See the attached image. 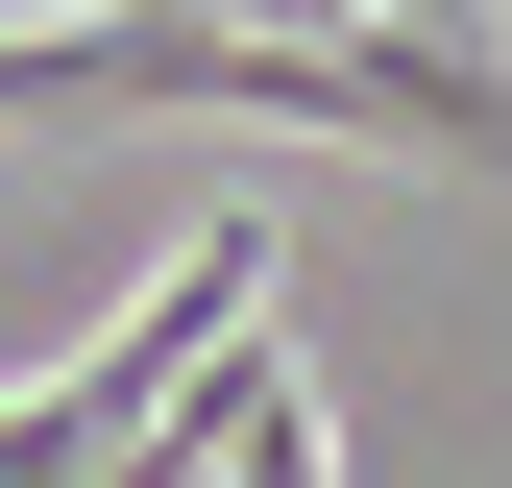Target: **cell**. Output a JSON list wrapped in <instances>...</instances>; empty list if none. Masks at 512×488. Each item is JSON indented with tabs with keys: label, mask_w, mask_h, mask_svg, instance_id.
I'll use <instances>...</instances> for the list:
<instances>
[{
	"label": "cell",
	"mask_w": 512,
	"mask_h": 488,
	"mask_svg": "<svg viewBox=\"0 0 512 488\" xmlns=\"http://www.w3.org/2000/svg\"><path fill=\"white\" fill-rule=\"evenodd\" d=\"M0 122H391V147H512V49L488 25H391V0H49L0 25Z\"/></svg>",
	"instance_id": "obj_1"
}]
</instances>
